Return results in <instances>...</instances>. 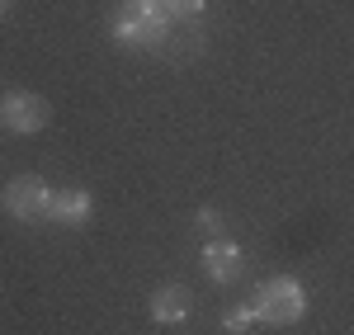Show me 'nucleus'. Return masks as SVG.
<instances>
[{
	"label": "nucleus",
	"instance_id": "1a4fd4ad",
	"mask_svg": "<svg viewBox=\"0 0 354 335\" xmlns=\"http://www.w3.org/2000/svg\"><path fill=\"white\" fill-rule=\"evenodd\" d=\"M222 326H227L232 335H245L250 326H255V307H250V303H245V307H232L227 316H222Z\"/></svg>",
	"mask_w": 354,
	"mask_h": 335
},
{
	"label": "nucleus",
	"instance_id": "f03ea898",
	"mask_svg": "<svg viewBox=\"0 0 354 335\" xmlns=\"http://www.w3.org/2000/svg\"><path fill=\"white\" fill-rule=\"evenodd\" d=\"M255 321L260 326H293L302 321V312H307V293H302L298 279H270L260 293H255Z\"/></svg>",
	"mask_w": 354,
	"mask_h": 335
},
{
	"label": "nucleus",
	"instance_id": "f257e3e1",
	"mask_svg": "<svg viewBox=\"0 0 354 335\" xmlns=\"http://www.w3.org/2000/svg\"><path fill=\"white\" fill-rule=\"evenodd\" d=\"M165 33H170V19L161 15L156 0H123L113 15V38L128 48H161Z\"/></svg>",
	"mask_w": 354,
	"mask_h": 335
},
{
	"label": "nucleus",
	"instance_id": "6e6552de",
	"mask_svg": "<svg viewBox=\"0 0 354 335\" xmlns=\"http://www.w3.org/2000/svg\"><path fill=\"white\" fill-rule=\"evenodd\" d=\"M165 19H198L203 15V0H156Z\"/></svg>",
	"mask_w": 354,
	"mask_h": 335
},
{
	"label": "nucleus",
	"instance_id": "9b49d317",
	"mask_svg": "<svg viewBox=\"0 0 354 335\" xmlns=\"http://www.w3.org/2000/svg\"><path fill=\"white\" fill-rule=\"evenodd\" d=\"M5 5H10V0H0V15H5Z\"/></svg>",
	"mask_w": 354,
	"mask_h": 335
},
{
	"label": "nucleus",
	"instance_id": "0eeeda50",
	"mask_svg": "<svg viewBox=\"0 0 354 335\" xmlns=\"http://www.w3.org/2000/svg\"><path fill=\"white\" fill-rule=\"evenodd\" d=\"M185 316H189V293L180 283H165L151 293V321L156 326H180Z\"/></svg>",
	"mask_w": 354,
	"mask_h": 335
},
{
	"label": "nucleus",
	"instance_id": "9d476101",
	"mask_svg": "<svg viewBox=\"0 0 354 335\" xmlns=\"http://www.w3.org/2000/svg\"><path fill=\"white\" fill-rule=\"evenodd\" d=\"M198 227H208V231H222V213H218V208H203V213H198Z\"/></svg>",
	"mask_w": 354,
	"mask_h": 335
},
{
	"label": "nucleus",
	"instance_id": "20e7f679",
	"mask_svg": "<svg viewBox=\"0 0 354 335\" xmlns=\"http://www.w3.org/2000/svg\"><path fill=\"white\" fill-rule=\"evenodd\" d=\"M0 123L10 133H43L48 128V99L43 95H28V90H10L0 99Z\"/></svg>",
	"mask_w": 354,
	"mask_h": 335
},
{
	"label": "nucleus",
	"instance_id": "423d86ee",
	"mask_svg": "<svg viewBox=\"0 0 354 335\" xmlns=\"http://www.w3.org/2000/svg\"><path fill=\"white\" fill-rule=\"evenodd\" d=\"M90 213H95V198H90V189H62V194H53L48 222L81 227V222H90Z\"/></svg>",
	"mask_w": 354,
	"mask_h": 335
},
{
	"label": "nucleus",
	"instance_id": "7ed1b4c3",
	"mask_svg": "<svg viewBox=\"0 0 354 335\" xmlns=\"http://www.w3.org/2000/svg\"><path fill=\"white\" fill-rule=\"evenodd\" d=\"M0 208H5L15 222H43V218H48V208H53V189H48L38 175H19V180H10V184H5Z\"/></svg>",
	"mask_w": 354,
	"mask_h": 335
},
{
	"label": "nucleus",
	"instance_id": "39448f33",
	"mask_svg": "<svg viewBox=\"0 0 354 335\" xmlns=\"http://www.w3.org/2000/svg\"><path fill=\"white\" fill-rule=\"evenodd\" d=\"M203 274L213 283H232L241 274V246L227 241V236H213V241L203 246Z\"/></svg>",
	"mask_w": 354,
	"mask_h": 335
}]
</instances>
